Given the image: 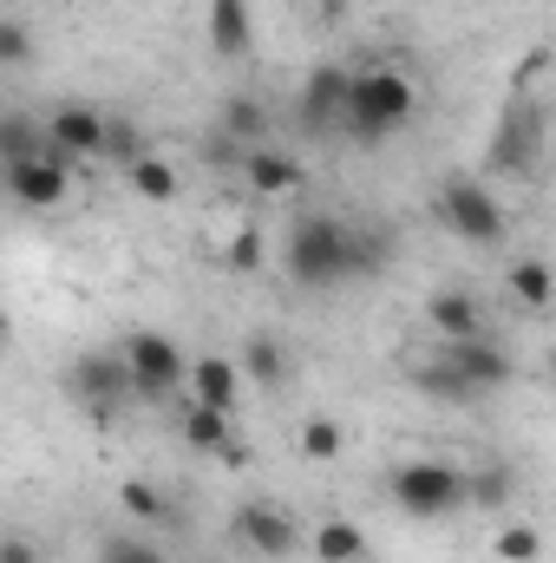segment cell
Instances as JSON below:
<instances>
[{"mask_svg": "<svg viewBox=\"0 0 556 563\" xmlns=\"http://www.w3.org/2000/svg\"><path fill=\"white\" fill-rule=\"evenodd\" d=\"M425 321H432L438 341H478V334H485V308H478V295H465V288H438V295L425 301Z\"/></svg>", "mask_w": 556, "mask_h": 563, "instance_id": "cell-15", "label": "cell"}, {"mask_svg": "<svg viewBox=\"0 0 556 563\" xmlns=\"http://www.w3.org/2000/svg\"><path fill=\"white\" fill-rule=\"evenodd\" d=\"M0 177H7V197H13V203L53 210V203H66V190H73V157H59V151L46 144L40 157H20V164H7Z\"/></svg>", "mask_w": 556, "mask_h": 563, "instance_id": "cell-10", "label": "cell"}, {"mask_svg": "<svg viewBox=\"0 0 556 563\" xmlns=\"http://www.w3.org/2000/svg\"><path fill=\"white\" fill-rule=\"evenodd\" d=\"M7 341H13V314L0 308V347H7Z\"/></svg>", "mask_w": 556, "mask_h": 563, "instance_id": "cell-35", "label": "cell"}, {"mask_svg": "<svg viewBox=\"0 0 556 563\" xmlns=\"http://www.w3.org/2000/svg\"><path fill=\"white\" fill-rule=\"evenodd\" d=\"M236 164H243V184H249L256 197H288V190L301 184V164H294L288 151H269V144H256V151H243Z\"/></svg>", "mask_w": 556, "mask_h": 563, "instance_id": "cell-18", "label": "cell"}, {"mask_svg": "<svg viewBox=\"0 0 556 563\" xmlns=\"http://www.w3.org/2000/svg\"><path fill=\"white\" fill-rule=\"evenodd\" d=\"M393 505L407 518H452L465 505V465H445V459H413L393 472Z\"/></svg>", "mask_w": 556, "mask_h": 563, "instance_id": "cell-5", "label": "cell"}, {"mask_svg": "<svg viewBox=\"0 0 556 563\" xmlns=\"http://www.w3.org/2000/svg\"><path fill=\"white\" fill-rule=\"evenodd\" d=\"M33 53H40V46H33V26L13 20V13H0V73H7V66H33Z\"/></svg>", "mask_w": 556, "mask_h": 563, "instance_id": "cell-29", "label": "cell"}, {"mask_svg": "<svg viewBox=\"0 0 556 563\" xmlns=\"http://www.w3.org/2000/svg\"><path fill=\"white\" fill-rule=\"evenodd\" d=\"M256 263H263V236H256V230H236V236H230V269L249 276Z\"/></svg>", "mask_w": 556, "mask_h": 563, "instance_id": "cell-33", "label": "cell"}, {"mask_svg": "<svg viewBox=\"0 0 556 563\" xmlns=\"http://www.w3.org/2000/svg\"><path fill=\"white\" fill-rule=\"evenodd\" d=\"M99 563H170V558L144 531H112V538H99Z\"/></svg>", "mask_w": 556, "mask_h": 563, "instance_id": "cell-26", "label": "cell"}, {"mask_svg": "<svg viewBox=\"0 0 556 563\" xmlns=\"http://www.w3.org/2000/svg\"><path fill=\"white\" fill-rule=\"evenodd\" d=\"M0 563H53L33 531H0Z\"/></svg>", "mask_w": 556, "mask_h": 563, "instance_id": "cell-32", "label": "cell"}, {"mask_svg": "<svg viewBox=\"0 0 556 563\" xmlns=\"http://www.w3.org/2000/svg\"><path fill=\"white\" fill-rule=\"evenodd\" d=\"M276 132V119H269V106L263 99H249V92H230L223 106H216V151H256V144Z\"/></svg>", "mask_w": 556, "mask_h": 563, "instance_id": "cell-12", "label": "cell"}, {"mask_svg": "<svg viewBox=\"0 0 556 563\" xmlns=\"http://www.w3.org/2000/svg\"><path fill=\"white\" fill-rule=\"evenodd\" d=\"M438 223H445L458 243H471V250H491V243L511 236L504 203H498L478 177H445V184H438Z\"/></svg>", "mask_w": 556, "mask_h": 563, "instance_id": "cell-4", "label": "cell"}, {"mask_svg": "<svg viewBox=\"0 0 556 563\" xmlns=\"http://www.w3.org/2000/svg\"><path fill=\"white\" fill-rule=\"evenodd\" d=\"M511 498H518V472H511V465L465 472V505H478V511H504Z\"/></svg>", "mask_w": 556, "mask_h": 563, "instance_id": "cell-24", "label": "cell"}, {"mask_svg": "<svg viewBox=\"0 0 556 563\" xmlns=\"http://www.w3.org/2000/svg\"><path fill=\"white\" fill-rule=\"evenodd\" d=\"M236 374H243L249 387H288V380H294V361H288L281 334L256 328V334L243 341V361H236Z\"/></svg>", "mask_w": 556, "mask_h": 563, "instance_id": "cell-16", "label": "cell"}, {"mask_svg": "<svg viewBox=\"0 0 556 563\" xmlns=\"http://www.w3.org/2000/svg\"><path fill=\"white\" fill-rule=\"evenodd\" d=\"M66 387H73V400L92 407V413H112V407L138 400V394H132V367H125L119 347H92V354H79L73 374H66Z\"/></svg>", "mask_w": 556, "mask_h": 563, "instance_id": "cell-7", "label": "cell"}, {"mask_svg": "<svg viewBox=\"0 0 556 563\" xmlns=\"http://www.w3.org/2000/svg\"><path fill=\"white\" fill-rule=\"evenodd\" d=\"M438 354H445V367H452L478 400H491V394H504V387L518 380L511 347H498L491 334H478V341H438Z\"/></svg>", "mask_w": 556, "mask_h": 563, "instance_id": "cell-9", "label": "cell"}, {"mask_svg": "<svg viewBox=\"0 0 556 563\" xmlns=\"http://www.w3.org/2000/svg\"><path fill=\"white\" fill-rule=\"evenodd\" d=\"M294 439H301V459H314V465H327V459H341V452H347V432H341L334 420H308Z\"/></svg>", "mask_w": 556, "mask_h": 563, "instance_id": "cell-28", "label": "cell"}, {"mask_svg": "<svg viewBox=\"0 0 556 563\" xmlns=\"http://www.w3.org/2000/svg\"><path fill=\"white\" fill-rule=\"evenodd\" d=\"M125 184L138 190L144 203H170V197H177V170H170L157 151H144V157H132V164H125Z\"/></svg>", "mask_w": 556, "mask_h": 563, "instance_id": "cell-25", "label": "cell"}, {"mask_svg": "<svg viewBox=\"0 0 556 563\" xmlns=\"http://www.w3.org/2000/svg\"><path fill=\"white\" fill-rule=\"evenodd\" d=\"M40 132H46V144H53L59 157H99V144H105V112H99V106H53V112L40 119Z\"/></svg>", "mask_w": 556, "mask_h": 563, "instance_id": "cell-11", "label": "cell"}, {"mask_svg": "<svg viewBox=\"0 0 556 563\" xmlns=\"http://www.w3.org/2000/svg\"><path fill=\"white\" fill-rule=\"evenodd\" d=\"M184 380H190V400H197V407H216V413H236V407H243V374H236V361H223V354L190 361Z\"/></svg>", "mask_w": 556, "mask_h": 563, "instance_id": "cell-14", "label": "cell"}, {"mask_svg": "<svg viewBox=\"0 0 556 563\" xmlns=\"http://www.w3.org/2000/svg\"><path fill=\"white\" fill-rule=\"evenodd\" d=\"M125 367H132V394L138 400H170L177 387H184V354H177V341L170 334H157V328H132L125 334Z\"/></svg>", "mask_w": 556, "mask_h": 563, "instance_id": "cell-6", "label": "cell"}, {"mask_svg": "<svg viewBox=\"0 0 556 563\" xmlns=\"http://www.w3.org/2000/svg\"><path fill=\"white\" fill-rule=\"evenodd\" d=\"M119 511H125L132 525H157L170 505H164V492H157L151 478H125V485H119Z\"/></svg>", "mask_w": 556, "mask_h": 563, "instance_id": "cell-27", "label": "cell"}, {"mask_svg": "<svg viewBox=\"0 0 556 563\" xmlns=\"http://www.w3.org/2000/svg\"><path fill=\"white\" fill-rule=\"evenodd\" d=\"M413 112H419L413 79L400 66H367V73H347V99H341V125L334 132H347L354 144L374 151V144L400 139L413 125Z\"/></svg>", "mask_w": 556, "mask_h": 563, "instance_id": "cell-2", "label": "cell"}, {"mask_svg": "<svg viewBox=\"0 0 556 563\" xmlns=\"http://www.w3.org/2000/svg\"><path fill=\"white\" fill-rule=\"evenodd\" d=\"M99 151L119 157V164H132V157H144V132L132 119H105V144H99Z\"/></svg>", "mask_w": 556, "mask_h": 563, "instance_id": "cell-30", "label": "cell"}, {"mask_svg": "<svg viewBox=\"0 0 556 563\" xmlns=\"http://www.w3.org/2000/svg\"><path fill=\"white\" fill-rule=\"evenodd\" d=\"M544 66H551V53H544V46H537V53H531V59H524V66H518V92H531V86H537V79H544Z\"/></svg>", "mask_w": 556, "mask_h": 563, "instance_id": "cell-34", "label": "cell"}, {"mask_svg": "<svg viewBox=\"0 0 556 563\" xmlns=\"http://www.w3.org/2000/svg\"><path fill=\"white\" fill-rule=\"evenodd\" d=\"M544 139H551V106L537 92H518L504 112H498V132H491V170L504 177H537L544 164Z\"/></svg>", "mask_w": 556, "mask_h": 563, "instance_id": "cell-3", "label": "cell"}, {"mask_svg": "<svg viewBox=\"0 0 556 563\" xmlns=\"http://www.w3.org/2000/svg\"><path fill=\"white\" fill-rule=\"evenodd\" d=\"M40 151H46V132L33 112H0V170L20 157H40Z\"/></svg>", "mask_w": 556, "mask_h": 563, "instance_id": "cell-23", "label": "cell"}, {"mask_svg": "<svg viewBox=\"0 0 556 563\" xmlns=\"http://www.w3.org/2000/svg\"><path fill=\"white\" fill-rule=\"evenodd\" d=\"M387 263H393V236L387 230L347 223V217H327V210L294 217L288 236H281V269H288V282H301L308 295L367 282V276H380Z\"/></svg>", "mask_w": 556, "mask_h": 563, "instance_id": "cell-1", "label": "cell"}, {"mask_svg": "<svg viewBox=\"0 0 556 563\" xmlns=\"http://www.w3.org/2000/svg\"><path fill=\"white\" fill-rule=\"evenodd\" d=\"M230 531H236V544H243L249 558H263V563H281V558H294V551L308 544V538H301V525H294L281 505H263V498L236 505Z\"/></svg>", "mask_w": 556, "mask_h": 563, "instance_id": "cell-8", "label": "cell"}, {"mask_svg": "<svg viewBox=\"0 0 556 563\" xmlns=\"http://www.w3.org/2000/svg\"><path fill=\"white\" fill-rule=\"evenodd\" d=\"M308 551L321 563H360L367 558V538H360V525H347V518H327L314 538H308Z\"/></svg>", "mask_w": 556, "mask_h": 563, "instance_id": "cell-22", "label": "cell"}, {"mask_svg": "<svg viewBox=\"0 0 556 563\" xmlns=\"http://www.w3.org/2000/svg\"><path fill=\"white\" fill-rule=\"evenodd\" d=\"M236 413H216V407H184V439H190V452H210V459H223V445L236 439Z\"/></svg>", "mask_w": 556, "mask_h": 563, "instance_id": "cell-19", "label": "cell"}, {"mask_svg": "<svg viewBox=\"0 0 556 563\" xmlns=\"http://www.w3.org/2000/svg\"><path fill=\"white\" fill-rule=\"evenodd\" d=\"M249 40H256L249 0H210V53H216V59H243Z\"/></svg>", "mask_w": 556, "mask_h": 563, "instance_id": "cell-17", "label": "cell"}, {"mask_svg": "<svg viewBox=\"0 0 556 563\" xmlns=\"http://www.w3.org/2000/svg\"><path fill=\"white\" fill-rule=\"evenodd\" d=\"M504 288H511V295H518L531 314H544V308H551V295H556L551 263H544V256H524V263H511V269H504Z\"/></svg>", "mask_w": 556, "mask_h": 563, "instance_id": "cell-21", "label": "cell"}, {"mask_svg": "<svg viewBox=\"0 0 556 563\" xmlns=\"http://www.w3.org/2000/svg\"><path fill=\"white\" fill-rule=\"evenodd\" d=\"M413 387L425 394V400H438V407H478V394L445 367V354H432V361H419L413 367Z\"/></svg>", "mask_w": 556, "mask_h": 563, "instance_id": "cell-20", "label": "cell"}, {"mask_svg": "<svg viewBox=\"0 0 556 563\" xmlns=\"http://www.w3.org/2000/svg\"><path fill=\"white\" fill-rule=\"evenodd\" d=\"M341 99H347V66H314L308 73V86H301V132H334L341 125Z\"/></svg>", "mask_w": 556, "mask_h": 563, "instance_id": "cell-13", "label": "cell"}, {"mask_svg": "<svg viewBox=\"0 0 556 563\" xmlns=\"http://www.w3.org/2000/svg\"><path fill=\"white\" fill-rule=\"evenodd\" d=\"M537 551H544V538H537L531 525H504V531H498V558L504 563H537Z\"/></svg>", "mask_w": 556, "mask_h": 563, "instance_id": "cell-31", "label": "cell"}, {"mask_svg": "<svg viewBox=\"0 0 556 563\" xmlns=\"http://www.w3.org/2000/svg\"><path fill=\"white\" fill-rule=\"evenodd\" d=\"M314 7H321V13H341V7H347V0H314Z\"/></svg>", "mask_w": 556, "mask_h": 563, "instance_id": "cell-36", "label": "cell"}]
</instances>
